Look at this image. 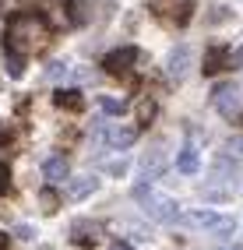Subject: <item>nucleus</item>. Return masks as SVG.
Instances as JSON below:
<instances>
[{"instance_id": "obj_1", "label": "nucleus", "mask_w": 243, "mask_h": 250, "mask_svg": "<svg viewBox=\"0 0 243 250\" xmlns=\"http://www.w3.org/2000/svg\"><path fill=\"white\" fill-rule=\"evenodd\" d=\"M134 201L144 208L152 215V219H159V222H180V201H176V197H169V194H162V190H155L148 180H138L134 183Z\"/></svg>"}, {"instance_id": "obj_2", "label": "nucleus", "mask_w": 243, "mask_h": 250, "mask_svg": "<svg viewBox=\"0 0 243 250\" xmlns=\"http://www.w3.org/2000/svg\"><path fill=\"white\" fill-rule=\"evenodd\" d=\"M212 106L222 116H236L240 113V85H233V81H219V85L212 88Z\"/></svg>"}, {"instance_id": "obj_3", "label": "nucleus", "mask_w": 243, "mask_h": 250, "mask_svg": "<svg viewBox=\"0 0 243 250\" xmlns=\"http://www.w3.org/2000/svg\"><path fill=\"white\" fill-rule=\"evenodd\" d=\"M162 169H166V159H162V148H148L141 159H138V180H159Z\"/></svg>"}, {"instance_id": "obj_4", "label": "nucleus", "mask_w": 243, "mask_h": 250, "mask_svg": "<svg viewBox=\"0 0 243 250\" xmlns=\"http://www.w3.org/2000/svg\"><path fill=\"white\" fill-rule=\"evenodd\" d=\"M134 60H138V49H134V46H120V49H113V53L102 57V67H106L109 74H120V71H127V67H134Z\"/></svg>"}, {"instance_id": "obj_5", "label": "nucleus", "mask_w": 243, "mask_h": 250, "mask_svg": "<svg viewBox=\"0 0 243 250\" xmlns=\"http://www.w3.org/2000/svg\"><path fill=\"white\" fill-rule=\"evenodd\" d=\"M187 71H190V49L187 46H176L173 53H169V60H166V74L173 81H183Z\"/></svg>"}, {"instance_id": "obj_6", "label": "nucleus", "mask_w": 243, "mask_h": 250, "mask_svg": "<svg viewBox=\"0 0 243 250\" xmlns=\"http://www.w3.org/2000/svg\"><path fill=\"white\" fill-rule=\"evenodd\" d=\"M95 134H99V138H106V145L109 148H131L134 145V138H138V130L134 127H113V130H95Z\"/></svg>"}, {"instance_id": "obj_7", "label": "nucleus", "mask_w": 243, "mask_h": 250, "mask_svg": "<svg viewBox=\"0 0 243 250\" xmlns=\"http://www.w3.org/2000/svg\"><path fill=\"white\" fill-rule=\"evenodd\" d=\"M176 169H180L183 176H194L201 169V152H198V145H183L180 148V155H176Z\"/></svg>"}, {"instance_id": "obj_8", "label": "nucleus", "mask_w": 243, "mask_h": 250, "mask_svg": "<svg viewBox=\"0 0 243 250\" xmlns=\"http://www.w3.org/2000/svg\"><path fill=\"white\" fill-rule=\"evenodd\" d=\"M67 173H71V166H67V159H63V155H50V159L42 162V176L50 180V183L67 180Z\"/></svg>"}, {"instance_id": "obj_9", "label": "nucleus", "mask_w": 243, "mask_h": 250, "mask_svg": "<svg viewBox=\"0 0 243 250\" xmlns=\"http://www.w3.org/2000/svg\"><path fill=\"white\" fill-rule=\"evenodd\" d=\"M95 187H99V180H95V176H78V180L67 183V194L74 197V201H81V197L95 194Z\"/></svg>"}, {"instance_id": "obj_10", "label": "nucleus", "mask_w": 243, "mask_h": 250, "mask_svg": "<svg viewBox=\"0 0 243 250\" xmlns=\"http://www.w3.org/2000/svg\"><path fill=\"white\" fill-rule=\"evenodd\" d=\"M71 236H74V243L92 247V243H99V226H92V222H78V226L71 229Z\"/></svg>"}, {"instance_id": "obj_11", "label": "nucleus", "mask_w": 243, "mask_h": 250, "mask_svg": "<svg viewBox=\"0 0 243 250\" xmlns=\"http://www.w3.org/2000/svg\"><path fill=\"white\" fill-rule=\"evenodd\" d=\"M236 226H240V222L233 219V215H215V219H212V226H208V229H212L219 240H229L233 232H236Z\"/></svg>"}, {"instance_id": "obj_12", "label": "nucleus", "mask_w": 243, "mask_h": 250, "mask_svg": "<svg viewBox=\"0 0 243 250\" xmlns=\"http://www.w3.org/2000/svg\"><path fill=\"white\" fill-rule=\"evenodd\" d=\"M212 219H215V211H208V208L183 211V215H180V222H183V226H212Z\"/></svg>"}, {"instance_id": "obj_13", "label": "nucleus", "mask_w": 243, "mask_h": 250, "mask_svg": "<svg viewBox=\"0 0 243 250\" xmlns=\"http://www.w3.org/2000/svg\"><path fill=\"white\" fill-rule=\"evenodd\" d=\"M57 106H63V109L81 106V92H78V88H63V92H57Z\"/></svg>"}, {"instance_id": "obj_14", "label": "nucleus", "mask_w": 243, "mask_h": 250, "mask_svg": "<svg viewBox=\"0 0 243 250\" xmlns=\"http://www.w3.org/2000/svg\"><path fill=\"white\" fill-rule=\"evenodd\" d=\"M99 109L106 113V116H120V113H127V103H120V99H99Z\"/></svg>"}, {"instance_id": "obj_15", "label": "nucleus", "mask_w": 243, "mask_h": 250, "mask_svg": "<svg viewBox=\"0 0 243 250\" xmlns=\"http://www.w3.org/2000/svg\"><path fill=\"white\" fill-rule=\"evenodd\" d=\"M7 74H11V78H21V74H25V57H18L14 49L7 53Z\"/></svg>"}, {"instance_id": "obj_16", "label": "nucleus", "mask_w": 243, "mask_h": 250, "mask_svg": "<svg viewBox=\"0 0 243 250\" xmlns=\"http://www.w3.org/2000/svg\"><path fill=\"white\" fill-rule=\"evenodd\" d=\"M222 60H225V53H215V49H212L208 60H204V74H215V71L222 67Z\"/></svg>"}, {"instance_id": "obj_17", "label": "nucleus", "mask_w": 243, "mask_h": 250, "mask_svg": "<svg viewBox=\"0 0 243 250\" xmlns=\"http://www.w3.org/2000/svg\"><path fill=\"white\" fill-rule=\"evenodd\" d=\"M225 152H229V155H243V134H236V138L225 141Z\"/></svg>"}, {"instance_id": "obj_18", "label": "nucleus", "mask_w": 243, "mask_h": 250, "mask_svg": "<svg viewBox=\"0 0 243 250\" xmlns=\"http://www.w3.org/2000/svg\"><path fill=\"white\" fill-rule=\"evenodd\" d=\"M7 187H11V173H7V166L0 162V194H4Z\"/></svg>"}, {"instance_id": "obj_19", "label": "nucleus", "mask_w": 243, "mask_h": 250, "mask_svg": "<svg viewBox=\"0 0 243 250\" xmlns=\"http://www.w3.org/2000/svg\"><path fill=\"white\" fill-rule=\"evenodd\" d=\"M42 205H46V211H57V194L46 190V194H42Z\"/></svg>"}, {"instance_id": "obj_20", "label": "nucleus", "mask_w": 243, "mask_h": 250, "mask_svg": "<svg viewBox=\"0 0 243 250\" xmlns=\"http://www.w3.org/2000/svg\"><path fill=\"white\" fill-rule=\"evenodd\" d=\"M63 71H67V67H63L60 60H57V63H50V78H63Z\"/></svg>"}, {"instance_id": "obj_21", "label": "nucleus", "mask_w": 243, "mask_h": 250, "mask_svg": "<svg viewBox=\"0 0 243 250\" xmlns=\"http://www.w3.org/2000/svg\"><path fill=\"white\" fill-rule=\"evenodd\" d=\"M109 250H134V247H131V243H123V240H113Z\"/></svg>"}, {"instance_id": "obj_22", "label": "nucleus", "mask_w": 243, "mask_h": 250, "mask_svg": "<svg viewBox=\"0 0 243 250\" xmlns=\"http://www.w3.org/2000/svg\"><path fill=\"white\" fill-rule=\"evenodd\" d=\"M0 250H7V236H4V232H0Z\"/></svg>"}, {"instance_id": "obj_23", "label": "nucleus", "mask_w": 243, "mask_h": 250, "mask_svg": "<svg viewBox=\"0 0 243 250\" xmlns=\"http://www.w3.org/2000/svg\"><path fill=\"white\" fill-rule=\"evenodd\" d=\"M219 250H243V247H219Z\"/></svg>"}, {"instance_id": "obj_24", "label": "nucleus", "mask_w": 243, "mask_h": 250, "mask_svg": "<svg viewBox=\"0 0 243 250\" xmlns=\"http://www.w3.org/2000/svg\"><path fill=\"white\" fill-rule=\"evenodd\" d=\"M236 60H240V63H243V49H240V53H236Z\"/></svg>"}]
</instances>
